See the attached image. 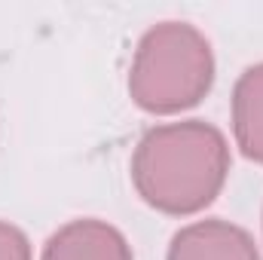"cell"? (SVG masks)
I'll use <instances>...</instances> for the list:
<instances>
[{"label": "cell", "instance_id": "7a4b0ae2", "mask_svg": "<svg viewBox=\"0 0 263 260\" xmlns=\"http://www.w3.org/2000/svg\"><path fill=\"white\" fill-rule=\"evenodd\" d=\"M214 83V52L205 34L187 22L153 25L132 59V101L156 117L196 107Z\"/></svg>", "mask_w": 263, "mask_h": 260}, {"label": "cell", "instance_id": "3957f363", "mask_svg": "<svg viewBox=\"0 0 263 260\" xmlns=\"http://www.w3.org/2000/svg\"><path fill=\"white\" fill-rule=\"evenodd\" d=\"M165 260H260L248 230L211 217L181 227L172 236Z\"/></svg>", "mask_w": 263, "mask_h": 260}, {"label": "cell", "instance_id": "277c9868", "mask_svg": "<svg viewBox=\"0 0 263 260\" xmlns=\"http://www.w3.org/2000/svg\"><path fill=\"white\" fill-rule=\"evenodd\" d=\"M43 260H135L126 236L107 220L83 217L55 230L46 245Z\"/></svg>", "mask_w": 263, "mask_h": 260}, {"label": "cell", "instance_id": "8992f818", "mask_svg": "<svg viewBox=\"0 0 263 260\" xmlns=\"http://www.w3.org/2000/svg\"><path fill=\"white\" fill-rule=\"evenodd\" d=\"M0 260H34L28 236L6 220H0Z\"/></svg>", "mask_w": 263, "mask_h": 260}, {"label": "cell", "instance_id": "5b68a950", "mask_svg": "<svg viewBox=\"0 0 263 260\" xmlns=\"http://www.w3.org/2000/svg\"><path fill=\"white\" fill-rule=\"evenodd\" d=\"M233 135L245 159L263 165V62L251 65L233 89Z\"/></svg>", "mask_w": 263, "mask_h": 260}, {"label": "cell", "instance_id": "6da1fadb", "mask_svg": "<svg viewBox=\"0 0 263 260\" xmlns=\"http://www.w3.org/2000/svg\"><path fill=\"white\" fill-rule=\"evenodd\" d=\"M230 144L205 120H181L144 132L132 156L138 196L172 217L208 208L227 184Z\"/></svg>", "mask_w": 263, "mask_h": 260}]
</instances>
